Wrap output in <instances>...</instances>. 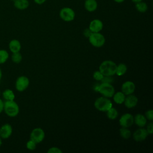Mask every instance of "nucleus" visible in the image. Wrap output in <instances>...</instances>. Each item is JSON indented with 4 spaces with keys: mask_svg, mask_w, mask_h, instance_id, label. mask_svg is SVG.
Wrapping results in <instances>:
<instances>
[{
    "mask_svg": "<svg viewBox=\"0 0 153 153\" xmlns=\"http://www.w3.org/2000/svg\"><path fill=\"white\" fill-rule=\"evenodd\" d=\"M117 64L110 60L103 61L99 68L100 71L104 76H113L115 74Z\"/></svg>",
    "mask_w": 153,
    "mask_h": 153,
    "instance_id": "obj_1",
    "label": "nucleus"
},
{
    "mask_svg": "<svg viewBox=\"0 0 153 153\" xmlns=\"http://www.w3.org/2000/svg\"><path fill=\"white\" fill-rule=\"evenodd\" d=\"M9 117H16L18 115L20 109L18 104L14 100H5L4 102V110Z\"/></svg>",
    "mask_w": 153,
    "mask_h": 153,
    "instance_id": "obj_2",
    "label": "nucleus"
},
{
    "mask_svg": "<svg viewBox=\"0 0 153 153\" xmlns=\"http://www.w3.org/2000/svg\"><path fill=\"white\" fill-rule=\"evenodd\" d=\"M94 106L96 109L100 112H106L112 106V103L109 98L102 96L96 99Z\"/></svg>",
    "mask_w": 153,
    "mask_h": 153,
    "instance_id": "obj_3",
    "label": "nucleus"
},
{
    "mask_svg": "<svg viewBox=\"0 0 153 153\" xmlns=\"http://www.w3.org/2000/svg\"><path fill=\"white\" fill-rule=\"evenodd\" d=\"M95 90L100 93L103 96L108 98L112 97L115 93V88L111 83L102 82L98 85Z\"/></svg>",
    "mask_w": 153,
    "mask_h": 153,
    "instance_id": "obj_4",
    "label": "nucleus"
},
{
    "mask_svg": "<svg viewBox=\"0 0 153 153\" xmlns=\"http://www.w3.org/2000/svg\"><path fill=\"white\" fill-rule=\"evenodd\" d=\"M88 39L91 45L97 48L102 47L106 41L105 36L100 32H92Z\"/></svg>",
    "mask_w": 153,
    "mask_h": 153,
    "instance_id": "obj_5",
    "label": "nucleus"
},
{
    "mask_svg": "<svg viewBox=\"0 0 153 153\" xmlns=\"http://www.w3.org/2000/svg\"><path fill=\"white\" fill-rule=\"evenodd\" d=\"M59 16L62 20L69 22L74 20L75 13L74 10L70 7H63L60 10Z\"/></svg>",
    "mask_w": 153,
    "mask_h": 153,
    "instance_id": "obj_6",
    "label": "nucleus"
},
{
    "mask_svg": "<svg viewBox=\"0 0 153 153\" xmlns=\"http://www.w3.org/2000/svg\"><path fill=\"white\" fill-rule=\"evenodd\" d=\"M29 79L26 76H20L16 80V89L19 92H23L27 88L29 85Z\"/></svg>",
    "mask_w": 153,
    "mask_h": 153,
    "instance_id": "obj_7",
    "label": "nucleus"
},
{
    "mask_svg": "<svg viewBox=\"0 0 153 153\" xmlns=\"http://www.w3.org/2000/svg\"><path fill=\"white\" fill-rule=\"evenodd\" d=\"M45 137V132L42 128L36 127L33 128L30 134V139L34 141L36 143H41Z\"/></svg>",
    "mask_w": 153,
    "mask_h": 153,
    "instance_id": "obj_8",
    "label": "nucleus"
},
{
    "mask_svg": "<svg viewBox=\"0 0 153 153\" xmlns=\"http://www.w3.org/2000/svg\"><path fill=\"white\" fill-rule=\"evenodd\" d=\"M134 123V117L130 113L123 114L119 120V124L121 127L128 128Z\"/></svg>",
    "mask_w": 153,
    "mask_h": 153,
    "instance_id": "obj_9",
    "label": "nucleus"
},
{
    "mask_svg": "<svg viewBox=\"0 0 153 153\" xmlns=\"http://www.w3.org/2000/svg\"><path fill=\"white\" fill-rule=\"evenodd\" d=\"M148 136V133L146 128L140 127L134 131L133 134V139L136 142H141L145 140Z\"/></svg>",
    "mask_w": 153,
    "mask_h": 153,
    "instance_id": "obj_10",
    "label": "nucleus"
},
{
    "mask_svg": "<svg viewBox=\"0 0 153 153\" xmlns=\"http://www.w3.org/2000/svg\"><path fill=\"white\" fill-rule=\"evenodd\" d=\"M13 133V127L11 125L8 123L3 124L0 127V137L2 139H7L9 138Z\"/></svg>",
    "mask_w": 153,
    "mask_h": 153,
    "instance_id": "obj_11",
    "label": "nucleus"
},
{
    "mask_svg": "<svg viewBox=\"0 0 153 153\" xmlns=\"http://www.w3.org/2000/svg\"><path fill=\"white\" fill-rule=\"evenodd\" d=\"M135 84L131 81H126L121 85V91L126 95L133 94L135 90Z\"/></svg>",
    "mask_w": 153,
    "mask_h": 153,
    "instance_id": "obj_12",
    "label": "nucleus"
},
{
    "mask_svg": "<svg viewBox=\"0 0 153 153\" xmlns=\"http://www.w3.org/2000/svg\"><path fill=\"white\" fill-rule=\"evenodd\" d=\"M138 103V98L133 94L127 95L124 101V105L127 108H134Z\"/></svg>",
    "mask_w": 153,
    "mask_h": 153,
    "instance_id": "obj_13",
    "label": "nucleus"
},
{
    "mask_svg": "<svg viewBox=\"0 0 153 153\" xmlns=\"http://www.w3.org/2000/svg\"><path fill=\"white\" fill-rule=\"evenodd\" d=\"M103 27V22L99 19H93L89 24L88 28L92 32H100Z\"/></svg>",
    "mask_w": 153,
    "mask_h": 153,
    "instance_id": "obj_14",
    "label": "nucleus"
},
{
    "mask_svg": "<svg viewBox=\"0 0 153 153\" xmlns=\"http://www.w3.org/2000/svg\"><path fill=\"white\" fill-rule=\"evenodd\" d=\"M134 123L139 127H143L147 123V119L142 114H137L134 117Z\"/></svg>",
    "mask_w": 153,
    "mask_h": 153,
    "instance_id": "obj_15",
    "label": "nucleus"
},
{
    "mask_svg": "<svg viewBox=\"0 0 153 153\" xmlns=\"http://www.w3.org/2000/svg\"><path fill=\"white\" fill-rule=\"evenodd\" d=\"M8 47L10 51L13 53L20 52L22 48V45H21L20 42L19 40L14 39L10 41L8 44Z\"/></svg>",
    "mask_w": 153,
    "mask_h": 153,
    "instance_id": "obj_16",
    "label": "nucleus"
},
{
    "mask_svg": "<svg viewBox=\"0 0 153 153\" xmlns=\"http://www.w3.org/2000/svg\"><path fill=\"white\" fill-rule=\"evenodd\" d=\"M84 8L88 12H93L97 8V2L96 0H85L84 2Z\"/></svg>",
    "mask_w": 153,
    "mask_h": 153,
    "instance_id": "obj_17",
    "label": "nucleus"
},
{
    "mask_svg": "<svg viewBox=\"0 0 153 153\" xmlns=\"http://www.w3.org/2000/svg\"><path fill=\"white\" fill-rule=\"evenodd\" d=\"M14 7L20 10H23L28 8L29 2L28 0H16L14 1Z\"/></svg>",
    "mask_w": 153,
    "mask_h": 153,
    "instance_id": "obj_18",
    "label": "nucleus"
},
{
    "mask_svg": "<svg viewBox=\"0 0 153 153\" xmlns=\"http://www.w3.org/2000/svg\"><path fill=\"white\" fill-rule=\"evenodd\" d=\"M114 102L117 104H122L125 100L126 95L122 91H118L114 94L113 96Z\"/></svg>",
    "mask_w": 153,
    "mask_h": 153,
    "instance_id": "obj_19",
    "label": "nucleus"
},
{
    "mask_svg": "<svg viewBox=\"0 0 153 153\" xmlns=\"http://www.w3.org/2000/svg\"><path fill=\"white\" fill-rule=\"evenodd\" d=\"M2 97L5 100H14L15 99V94L12 90L7 88L2 92Z\"/></svg>",
    "mask_w": 153,
    "mask_h": 153,
    "instance_id": "obj_20",
    "label": "nucleus"
},
{
    "mask_svg": "<svg viewBox=\"0 0 153 153\" xmlns=\"http://www.w3.org/2000/svg\"><path fill=\"white\" fill-rule=\"evenodd\" d=\"M135 8L138 12L141 13H144L148 10V7L147 4L142 1L137 3H135Z\"/></svg>",
    "mask_w": 153,
    "mask_h": 153,
    "instance_id": "obj_21",
    "label": "nucleus"
},
{
    "mask_svg": "<svg viewBox=\"0 0 153 153\" xmlns=\"http://www.w3.org/2000/svg\"><path fill=\"white\" fill-rule=\"evenodd\" d=\"M127 71V67L124 63H120L117 65L116 72L115 74L119 76H123L124 75Z\"/></svg>",
    "mask_w": 153,
    "mask_h": 153,
    "instance_id": "obj_22",
    "label": "nucleus"
},
{
    "mask_svg": "<svg viewBox=\"0 0 153 153\" xmlns=\"http://www.w3.org/2000/svg\"><path fill=\"white\" fill-rule=\"evenodd\" d=\"M106 116L107 117L111 120H114L116 119L118 116V111L112 106L106 112Z\"/></svg>",
    "mask_w": 153,
    "mask_h": 153,
    "instance_id": "obj_23",
    "label": "nucleus"
},
{
    "mask_svg": "<svg viewBox=\"0 0 153 153\" xmlns=\"http://www.w3.org/2000/svg\"><path fill=\"white\" fill-rule=\"evenodd\" d=\"M120 134L124 139H128L130 137L131 133L130 130L126 127H121L120 129Z\"/></svg>",
    "mask_w": 153,
    "mask_h": 153,
    "instance_id": "obj_24",
    "label": "nucleus"
},
{
    "mask_svg": "<svg viewBox=\"0 0 153 153\" xmlns=\"http://www.w3.org/2000/svg\"><path fill=\"white\" fill-rule=\"evenodd\" d=\"M9 58L8 51L4 49H0V65L5 63Z\"/></svg>",
    "mask_w": 153,
    "mask_h": 153,
    "instance_id": "obj_25",
    "label": "nucleus"
},
{
    "mask_svg": "<svg viewBox=\"0 0 153 153\" xmlns=\"http://www.w3.org/2000/svg\"><path fill=\"white\" fill-rule=\"evenodd\" d=\"M11 60L14 63H20L22 60V55L20 52L13 53L11 55Z\"/></svg>",
    "mask_w": 153,
    "mask_h": 153,
    "instance_id": "obj_26",
    "label": "nucleus"
},
{
    "mask_svg": "<svg viewBox=\"0 0 153 153\" xmlns=\"http://www.w3.org/2000/svg\"><path fill=\"white\" fill-rule=\"evenodd\" d=\"M36 144L34 141H33L32 140L30 139L27 142H26V148L30 151H33L36 149Z\"/></svg>",
    "mask_w": 153,
    "mask_h": 153,
    "instance_id": "obj_27",
    "label": "nucleus"
},
{
    "mask_svg": "<svg viewBox=\"0 0 153 153\" xmlns=\"http://www.w3.org/2000/svg\"><path fill=\"white\" fill-rule=\"evenodd\" d=\"M104 75L102 74V73L100 71H96L93 72V78L96 80V81H100L102 78H103Z\"/></svg>",
    "mask_w": 153,
    "mask_h": 153,
    "instance_id": "obj_28",
    "label": "nucleus"
},
{
    "mask_svg": "<svg viewBox=\"0 0 153 153\" xmlns=\"http://www.w3.org/2000/svg\"><path fill=\"white\" fill-rule=\"evenodd\" d=\"M145 117L147 120L150 121H153V111L152 109H149L146 111L145 114Z\"/></svg>",
    "mask_w": 153,
    "mask_h": 153,
    "instance_id": "obj_29",
    "label": "nucleus"
},
{
    "mask_svg": "<svg viewBox=\"0 0 153 153\" xmlns=\"http://www.w3.org/2000/svg\"><path fill=\"white\" fill-rule=\"evenodd\" d=\"M47 152H48V153H62V151L57 147L53 146V147L49 148V149L47 151Z\"/></svg>",
    "mask_w": 153,
    "mask_h": 153,
    "instance_id": "obj_30",
    "label": "nucleus"
},
{
    "mask_svg": "<svg viewBox=\"0 0 153 153\" xmlns=\"http://www.w3.org/2000/svg\"><path fill=\"white\" fill-rule=\"evenodd\" d=\"M100 81L102 82H106V83L111 84L113 82V78L112 77V76H104Z\"/></svg>",
    "mask_w": 153,
    "mask_h": 153,
    "instance_id": "obj_31",
    "label": "nucleus"
},
{
    "mask_svg": "<svg viewBox=\"0 0 153 153\" xmlns=\"http://www.w3.org/2000/svg\"><path fill=\"white\" fill-rule=\"evenodd\" d=\"M148 134H152L153 132V123L152 121H151L148 125L146 126V128Z\"/></svg>",
    "mask_w": 153,
    "mask_h": 153,
    "instance_id": "obj_32",
    "label": "nucleus"
},
{
    "mask_svg": "<svg viewBox=\"0 0 153 153\" xmlns=\"http://www.w3.org/2000/svg\"><path fill=\"white\" fill-rule=\"evenodd\" d=\"M91 33L92 32L89 29V28H86L83 31V35L86 38H88L90 35L91 34Z\"/></svg>",
    "mask_w": 153,
    "mask_h": 153,
    "instance_id": "obj_33",
    "label": "nucleus"
},
{
    "mask_svg": "<svg viewBox=\"0 0 153 153\" xmlns=\"http://www.w3.org/2000/svg\"><path fill=\"white\" fill-rule=\"evenodd\" d=\"M33 1L38 5H42L46 1V0H33Z\"/></svg>",
    "mask_w": 153,
    "mask_h": 153,
    "instance_id": "obj_34",
    "label": "nucleus"
},
{
    "mask_svg": "<svg viewBox=\"0 0 153 153\" xmlns=\"http://www.w3.org/2000/svg\"><path fill=\"white\" fill-rule=\"evenodd\" d=\"M4 110V101L2 100V99L0 98V114Z\"/></svg>",
    "mask_w": 153,
    "mask_h": 153,
    "instance_id": "obj_35",
    "label": "nucleus"
},
{
    "mask_svg": "<svg viewBox=\"0 0 153 153\" xmlns=\"http://www.w3.org/2000/svg\"><path fill=\"white\" fill-rule=\"evenodd\" d=\"M115 2H117V3H122V2H123L125 0H114Z\"/></svg>",
    "mask_w": 153,
    "mask_h": 153,
    "instance_id": "obj_36",
    "label": "nucleus"
},
{
    "mask_svg": "<svg viewBox=\"0 0 153 153\" xmlns=\"http://www.w3.org/2000/svg\"><path fill=\"white\" fill-rule=\"evenodd\" d=\"M143 0H131L132 2H133L134 3H137V2H140V1H142Z\"/></svg>",
    "mask_w": 153,
    "mask_h": 153,
    "instance_id": "obj_37",
    "label": "nucleus"
},
{
    "mask_svg": "<svg viewBox=\"0 0 153 153\" xmlns=\"http://www.w3.org/2000/svg\"><path fill=\"white\" fill-rule=\"evenodd\" d=\"M2 69L0 67V81L2 79Z\"/></svg>",
    "mask_w": 153,
    "mask_h": 153,
    "instance_id": "obj_38",
    "label": "nucleus"
},
{
    "mask_svg": "<svg viewBox=\"0 0 153 153\" xmlns=\"http://www.w3.org/2000/svg\"><path fill=\"white\" fill-rule=\"evenodd\" d=\"M2 138L0 137V148H1V146H2Z\"/></svg>",
    "mask_w": 153,
    "mask_h": 153,
    "instance_id": "obj_39",
    "label": "nucleus"
},
{
    "mask_svg": "<svg viewBox=\"0 0 153 153\" xmlns=\"http://www.w3.org/2000/svg\"><path fill=\"white\" fill-rule=\"evenodd\" d=\"M11 1H16V0H11Z\"/></svg>",
    "mask_w": 153,
    "mask_h": 153,
    "instance_id": "obj_40",
    "label": "nucleus"
},
{
    "mask_svg": "<svg viewBox=\"0 0 153 153\" xmlns=\"http://www.w3.org/2000/svg\"><path fill=\"white\" fill-rule=\"evenodd\" d=\"M0 96H1V91H0Z\"/></svg>",
    "mask_w": 153,
    "mask_h": 153,
    "instance_id": "obj_41",
    "label": "nucleus"
}]
</instances>
